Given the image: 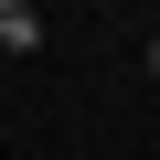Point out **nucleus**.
I'll return each instance as SVG.
<instances>
[{"label":"nucleus","instance_id":"nucleus-1","mask_svg":"<svg viewBox=\"0 0 160 160\" xmlns=\"http://www.w3.org/2000/svg\"><path fill=\"white\" fill-rule=\"evenodd\" d=\"M43 43V11H32V0H0V53H32Z\"/></svg>","mask_w":160,"mask_h":160},{"label":"nucleus","instance_id":"nucleus-2","mask_svg":"<svg viewBox=\"0 0 160 160\" xmlns=\"http://www.w3.org/2000/svg\"><path fill=\"white\" fill-rule=\"evenodd\" d=\"M149 75H160V32H149Z\"/></svg>","mask_w":160,"mask_h":160}]
</instances>
